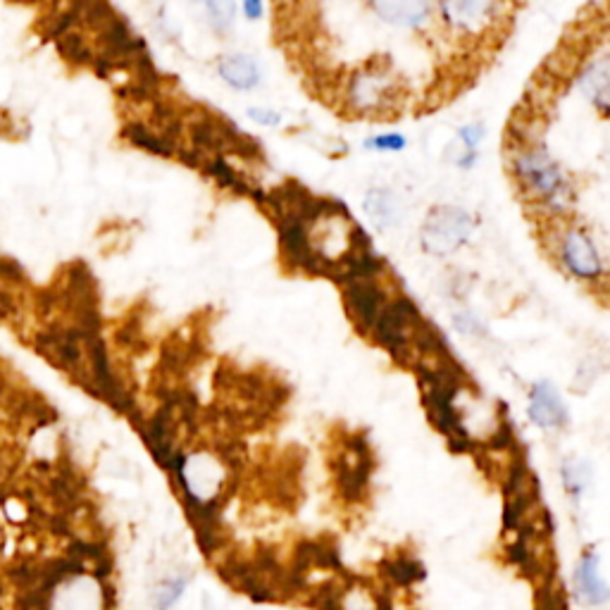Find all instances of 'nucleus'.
Segmentation results:
<instances>
[{
  "instance_id": "obj_29",
  "label": "nucleus",
  "mask_w": 610,
  "mask_h": 610,
  "mask_svg": "<svg viewBox=\"0 0 610 610\" xmlns=\"http://www.w3.org/2000/svg\"><path fill=\"white\" fill-rule=\"evenodd\" d=\"M263 12H265V8L261 3H253V0H249V3H243V15H246L249 20H261Z\"/></svg>"
},
{
  "instance_id": "obj_17",
  "label": "nucleus",
  "mask_w": 610,
  "mask_h": 610,
  "mask_svg": "<svg viewBox=\"0 0 610 610\" xmlns=\"http://www.w3.org/2000/svg\"><path fill=\"white\" fill-rule=\"evenodd\" d=\"M384 573H387V577L391 582H394V585H401V587L415 585V582H419V579L425 577L423 565H419L417 561H408V559H399V561L384 563Z\"/></svg>"
},
{
  "instance_id": "obj_24",
  "label": "nucleus",
  "mask_w": 610,
  "mask_h": 610,
  "mask_svg": "<svg viewBox=\"0 0 610 610\" xmlns=\"http://www.w3.org/2000/svg\"><path fill=\"white\" fill-rule=\"evenodd\" d=\"M456 139L463 143L465 148H470V151H477L480 143L484 141V125H477V122H472V125L460 127Z\"/></svg>"
},
{
  "instance_id": "obj_21",
  "label": "nucleus",
  "mask_w": 610,
  "mask_h": 610,
  "mask_svg": "<svg viewBox=\"0 0 610 610\" xmlns=\"http://www.w3.org/2000/svg\"><path fill=\"white\" fill-rule=\"evenodd\" d=\"M186 587L184 577H174V579H165L158 589V610H168L174 601L180 599L182 591Z\"/></svg>"
},
{
  "instance_id": "obj_20",
  "label": "nucleus",
  "mask_w": 610,
  "mask_h": 610,
  "mask_svg": "<svg viewBox=\"0 0 610 610\" xmlns=\"http://www.w3.org/2000/svg\"><path fill=\"white\" fill-rule=\"evenodd\" d=\"M206 12H208V18H210V24L215 26L217 32L232 30L234 15H237V8L232 3H208Z\"/></svg>"
},
{
  "instance_id": "obj_5",
  "label": "nucleus",
  "mask_w": 610,
  "mask_h": 610,
  "mask_svg": "<svg viewBox=\"0 0 610 610\" xmlns=\"http://www.w3.org/2000/svg\"><path fill=\"white\" fill-rule=\"evenodd\" d=\"M399 99L401 93H399L396 79L387 67H382V62H372L348 79L346 101L350 105V111H356L360 115L391 111V105H394Z\"/></svg>"
},
{
  "instance_id": "obj_4",
  "label": "nucleus",
  "mask_w": 610,
  "mask_h": 610,
  "mask_svg": "<svg viewBox=\"0 0 610 610\" xmlns=\"http://www.w3.org/2000/svg\"><path fill=\"white\" fill-rule=\"evenodd\" d=\"M419 324L423 318L415 303L408 298H396V301H387L370 334L396 362H408L413 354V334Z\"/></svg>"
},
{
  "instance_id": "obj_6",
  "label": "nucleus",
  "mask_w": 610,
  "mask_h": 610,
  "mask_svg": "<svg viewBox=\"0 0 610 610\" xmlns=\"http://www.w3.org/2000/svg\"><path fill=\"white\" fill-rule=\"evenodd\" d=\"M559 257L567 273L585 281H599L606 275L601 253L587 229H565L559 241Z\"/></svg>"
},
{
  "instance_id": "obj_26",
  "label": "nucleus",
  "mask_w": 610,
  "mask_h": 610,
  "mask_svg": "<svg viewBox=\"0 0 610 610\" xmlns=\"http://www.w3.org/2000/svg\"><path fill=\"white\" fill-rule=\"evenodd\" d=\"M249 117L263 127H277L281 122V115L269 111V107H249Z\"/></svg>"
},
{
  "instance_id": "obj_14",
  "label": "nucleus",
  "mask_w": 610,
  "mask_h": 610,
  "mask_svg": "<svg viewBox=\"0 0 610 610\" xmlns=\"http://www.w3.org/2000/svg\"><path fill=\"white\" fill-rule=\"evenodd\" d=\"M577 589L582 599L591 606H603L608 599V585L601 575V561L594 549L582 555V563L577 567Z\"/></svg>"
},
{
  "instance_id": "obj_9",
  "label": "nucleus",
  "mask_w": 610,
  "mask_h": 610,
  "mask_svg": "<svg viewBox=\"0 0 610 610\" xmlns=\"http://www.w3.org/2000/svg\"><path fill=\"white\" fill-rule=\"evenodd\" d=\"M504 10L508 8L498 3H482V0H477V3H441L437 8V12L451 30L472 36L482 34L486 26H492L498 18V12Z\"/></svg>"
},
{
  "instance_id": "obj_25",
  "label": "nucleus",
  "mask_w": 610,
  "mask_h": 610,
  "mask_svg": "<svg viewBox=\"0 0 610 610\" xmlns=\"http://www.w3.org/2000/svg\"><path fill=\"white\" fill-rule=\"evenodd\" d=\"M537 610H565L563 596L555 591V587L546 585L537 591Z\"/></svg>"
},
{
  "instance_id": "obj_16",
  "label": "nucleus",
  "mask_w": 610,
  "mask_h": 610,
  "mask_svg": "<svg viewBox=\"0 0 610 610\" xmlns=\"http://www.w3.org/2000/svg\"><path fill=\"white\" fill-rule=\"evenodd\" d=\"M125 139L131 141L137 148H143L148 153L156 156H180V146L174 143L170 137H162L160 131H153L151 127L141 125V122H131V125L125 127Z\"/></svg>"
},
{
  "instance_id": "obj_8",
  "label": "nucleus",
  "mask_w": 610,
  "mask_h": 610,
  "mask_svg": "<svg viewBox=\"0 0 610 610\" xmlns=\"http://www.w3.org/2000/svg\"><path fill=\"white\" fill-rule=\"evenodd\" d=\"M342 289L346 296L348 315L354 318V322L365 334H370L379 313H382V308L387 306V294L375 279L346 281L342 284Z\"/></svg>"
},
{
  "instance_id": "obj_23",
  "label": "nucleus",
  "mask_w": 610,
  "mask_h": 610,
  "mask_svg": "<svg viewBox=\"0 0 610 610\" xmlns=\"http://www.w3.org/2000/svg\"><path fill=\"white\" fill-rule=\"evenodd\" d=\"M446 160L453 162L456 168L470 170L474 165V160H477V153L470 151V148H465L463 143L456 139V141H451L449 146H446Z\"/></svg>"
},
{
  "instance_id": "obj_1",
  "label": "nucleus",
  "mask_w": 610,
  "mask_h": 610,
  "mask_svg": "<svg viewBox=\"0 0 610 610\" xmlns=\"http://www.w3.org/2000/svg\"><path fill=\"white\" fill-rule=\"evenodd\" d=\"M513 174L518 177L522 192L541 203L549 215L567 212L573 203V184L563 168L555 162L541 143L520 146L510 153Z\"/></svg>"
},
{
  "instance_id": "obj_13",
  "label": "nucleus",
  "mask_w": 610,
  "mask_h": 610,
  "mask_svg": "<svg viewBox=\"0 0 610 610\" xmlns=\"http://www.w3.org/2000/svg\"><path fill=\"white\" fill-rule=\"evenodd\" d=\"M362 208L377 229L396 227L403 217V200L391 188H370L365 194Z\"/></svg>"
},
{
  "instance_id": "obj_18",
  "label": "nucleus",
  "mask_w": 610,
  "mask_h": 610,
  "mask_svg": "<svg viewBox=\"0 0 610 610\" xmlns=\"http://www.w3.org/2000/svg\"><path fill=\"white\" fill-rule=\"evenodd\" d=\"M563 482L567 494L579 498V494L585 492V486L589 484V468L585 463H577V460H567L563 465Z\"/></svg>"
},
{
  "instance_id": "obj_22",
  "label": "nucleus",
  "mask_w": 610,
  "mask_h": 610,
  "mask_svg": "<svg viewBox=\"0 0 610 610\" xmlns=\"http://www.w3.org/2000/svg\"><path fill=\"white\" fill-rule=\"evenodd\" d=\"M365 146L377 153H399L405 148V139L401 134H379V137L365 141Z\"/></svg>"
},
{
  "instance_id": "obj_27",
  "label": "nucleus",
  "mask_w": 610,
  "mask_h": 610,
  "mask_svg": "<svg viewBox=\"0 0 610 610\" xmlns=\"http://www.w3.org/2000/svg\"><path fill=\"white\" fill-rule=\"evenodd\" d=\"M0 275L8 277V279H12V281L24 279L22 267H20L15 261H10V257H0Z\"/></svg>"
},
{
  "instance_id": "obj_12",
  "label": "nucleus",
  "mask_w": 610,
  "mask_h": 610,
  "mask_svg": "<svg viewBox=\"0 0 610 610\" xmlns=\"http://www.w3.org/2000/svg\"><path fill=\"white\" fill-rule=\"evenodd\" d=\"M372 12L387 24L403 26V30H423L434 18V5L429 3H372Z\"/></svg>"
},
{
  "instance_id": "obj_19",
  "label": "nucleus",
  "mask_w": 610,
  "mask_h": 610,
  "mask_svg": "<svg viewBox=\"0 0 610 610\" xmlns=\"http://www.w3.org/2000/svg\"><path fill=\"white\" fill-rule=\"evenodd\" d=\"M58 46L62 50V56L72 62H93V56L89 46L84 44V38L77 34H65L58 38Z\"/></svg>"
},
{
  "instance_id": "obj_11",
  "label": "nucleus",
  "mask_w": 610,
  "mask_h": 610,
  "mask_svg": "<svg viewBox=\"0 0 610 610\" xmlns=\"http://www.w3.org/2000/svg\"><path fill=\"white\" fill-rule=\"evenodd\" d=\"M217 72H220L225 84L239 91H251L261 84L263 79L261 65H257L255 58L246 56V53H229V56H222L220 62H217Z\"/></svg>"
},
{
  "instance_id": "obj_7",
  "label": "nucleus",
  "mask_w": 610,
  "mask_h": 610,
  "mask_svg": "<svg viewBox=\"0 0 610 610\" xmlns=\"http://www.w3.org/2000/svg\"><path fill=\"white\" fill-rule=\"evenodd\" d=\"M372 472V451L368 439H362L360 434L348 437L342 446V456L336 460V480L342 486V494L348 500L362 498L365 490H368Z\"/></svg>"
},
{
  "instance_id": "obj_3",
  "label": "nucleus",
  "mask_w": 610,
  "mask_h": 610,
  "mask_svg": "<svg viewBox=\"0 0 610 610\" xmlns=\"http://www.w3.org/2000/svg\"><path fill=\"white\" fill-rule=\"evenodd\" d=\"M174 477L180 480L184 498L196 504H217V496L225 492L229 477V468L220 456L208 451H196L192 456H182Z\"/></svg>"
},
{
  "instance_id": "obj_15",
  "label": "nucleus",
  "mask_w": 610,
  "mask_h": 610,
  "mask_svg": "<svg viewBox=\"0 0 610 610\" xmlns=\"http://www.w3.org/2000/svg\"><path fill=\"white\" fill-rule=\"evenodd\" d=\"M608 81H610V70H608V56L601 53L599 58H591V62L582 70L577 77V84L582 93L599 107V113L606 115L608 111Z\"/></svg>"
},
{
  "instance_id": "obj_10",
  "label": "nucleus",
  "mask_w": 610,
  "mask_h": 610,
  "mask_svg": "<svg viewBox=\"0 0 610 610\" xmlns=\"http://www.w3.org/2000/svg\"><path fill=\"white\" fill-rule=\"evenodd\" d=\"M530 419L546 431H555L563 429L567 423H571V415H567L565 403L561 399L559 391H555L549 382H537L530 391Z\"/></svg>"
},
{
  "instance_id": "obj_28",
  "label": "nucleus",
  "mask_w": 610,
  "mask_h": 610,
  "mask_svg": "<svg viewBox=\"0 0 610 610\" xmlns=\"http://www.w3.org/2000/svg\"><path fill=\"white\" fill-rule=\"evenodd\" d=\"M456 327L460 332H465V334H477L480 332L477 322H474V318H470V315H456Z\"/></svg>"
},
{
  "instance_id": "obj_2",
  "label": "nucleus",
  "mask_w": 610,
  "mask_h": 610,
  "mask_svg": "<svg viewBox=\"0 0 610 610\" xmlns=\"http://www.w3.org/2000/svg\"><path fill=\"white\" fill-rule=\"evenodd\" d=\"M477 222L470 212L456 206H439L431 208L425 217L423 229H419V243L429 255H451L458 249H463L472 239Z\"/></svg>"
}]
</instances>
